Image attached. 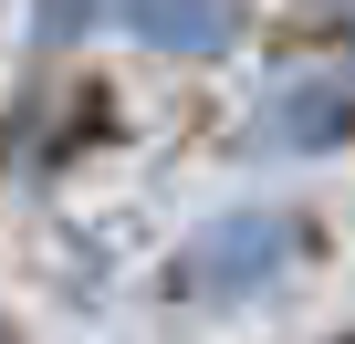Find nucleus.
<instances>
[{"instance_id": "obj_2", "label": "nucleus", "mask_w": 355, "mask_h": 344, "mask_svg": "<svg viewBox=\"0 0 355 344\" xmlns=\"http://www.w3.org/2000/svg\"><path fill=\"white\" fill-rule=\"evenodd\" d=\"M334 125H345V94H293V105H272V136H282V146H334Z\"/></svg>"}, {"instance_id": "obj_1", "label": "nucleus", "mask_w": 355, "mask_h": 344, "mask_svg": "<svg viewBox=\"0 0 355 344\" xmlns=\"http://www.w3.org/2000/svg\"><path fill=\"white\" fill-rule=\"evenodd\" d=\"M125 21L167 53H220L241 32V0H125Z\"/></svg>"}, {"instance_id": "obj_3", "label": "nucleus", "mask_w": 355, "mask_h": 344, "mask_svg": "<svg viewBox=\"0 0 355 344\" xmlns=\"http://www.w3.org/2000/svg\"><path fill=\"white\" fill-rule=\"evenodd\" d=\"M272 251H282V230H272V219H261V230H230V240H220V251H209V261H199V282H209V292H220V282H241V271H261V261H272Z\"/></svg>"}, {"instance_id": "obj_4", "label": "nucleus", "mask_w": 355, "mask_h": 344, "mask_svg": "<svg viewBox=\"0 0 355 344\" xmlns=\"http://www.w3.org/2000/svg\"><path fill=\"white\" fill-rule=\"evenodd\" d=\"M0 344H11V334H0Z\"/></svg>"}]
</instances>
